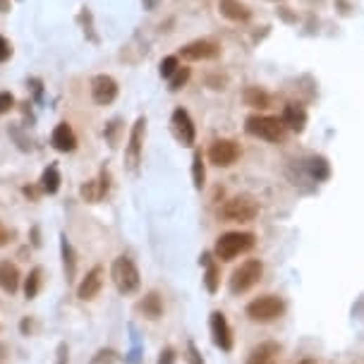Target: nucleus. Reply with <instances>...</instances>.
I'll return each mask as SVG.
<instances>
[{
    "mask_svg": "<svg viewBox=\"0 0 364 364\" xmlns=\"http://www.w3.org/2000/svg\"><path fill=\"white\" fill-rule=\"evenodd\" d=\"M110 278H113V285L117 287L120 295H132V292H137L139 285H142L139 268L130 256H117L113 266H110Z\"/></svg>",
    "mask_w": 364,
    "mask_h": 364,
    "instance_id": "nucleus-1",
    "label": "nucleus"
},
{
    "mask_svg": "<svg viewBox=\"0 0 364 364\" xmlns=\"http://www.w3.org/2000/svg\"><path fill=\"white\" fill-rule=\"evenodd\" d=\"M254 235L252 233H240V230H233V233H223L219 240H216V256L221 261H233L238 259L240 254L249 252L254 247Z\"/></svg>",
    "mask_w": 364,
    "mask_h": 364,
    "instance_id": "nucleus-2",
    "label": "nucleus"
},
{
    "mask_svg": "<svg viewBox=\"0 0 364 364\" xmlns=\"http://www.w3.org/2000/svg\"><path fill=\"white\" fill-rule=\"evenodd\" d=\"M245 312H247L249 319L256 321V324H271V321L283 316L285 302L280 297H275V295H261V297L252 299Z\"/></svg>",
    "mask_w": 364,
    "mask_h": 364,
    "instance_id": "nucleus-3",
    "label": "nucleus"
},
{
    "mask_svg": "<svg viewBox=\"0 0 364 364\" xmlns=\"http://www.w3.org/2000/svg\"><path fill=\"white\" fill-rule=\"evenodd\" d=\"M256 216H259V204L247 195L228 199L221 209V219L230 223H252Z\"/></svg>",
    "mask_w": 364,
    "mask_h": 364,
    "instance_id": "nucleus-4",
    "label": "nucleus"
},
{
    "mask_svg": "<svg viewBox=\"0 0 364 364\" xmlns=\"http://www.w3.org/2000/svg\"><path fill=\"white\" fill-rule=\"evenodd\" d=\"M261 273L264 264L259 259H247L245 264H240L230 275V292L233 295H242V292L252 290L261 280Z\"/></svg>",
    "mask_w": 364,
    "mask_h": 364,
    "instance_id": "nucleus-5",
    "label": "nucleus"
},
{
    "mask_svg": "<svg viewBox=\"0 0 364 364\" xmlns=\"http://www.w3.org/2000/svg\"><path fill=\"white\" fill-rule=\"evenodd\" d=\"M245 130H247L252 137L266 139V142H280V139L285 137L283 120L271 117V115H249Z\"/></svg>",
    "mask_w": 364,
    "mask_h": 364,
    "instance_id": "nucleus-6",
    "label": "nucleus"
},
{
    "mask_svg": "<svg viewBox=\"0 0 364 364\" xmlns=\"http://www.w3.org/2000/svg\"><path fill=\"white\" fill-rule=\"evenodd\" d=\"M144 134H146V117H137L132 132H130V142H127L125 151V163L132 173L139 170V163H142V146H144Z\"/></svg>",
    "mask_w": 364,
    "mask_h": 364,
    "instance_id": "nucleus-7",
    "label": "nucleus"
},
{
    "mask_svg": "<svg viewBox=\"0 0 364 364\" xmlns=\"http://www.w3.org/2000/svg\"><path fill=\"white\" fill-rule=\"evenodd\" d=\"M240 158V146L233 139H216L209 149V161L219 168H230Z\"/></svg>",
    "mask_w": 364,
    "mask_h": 364,
    "instance_id": "nucleus-8",
    "label": "nucleus"
},
{
    "mask_svg": "<svg viewBox=\"0 0 364 364\" xmlns=\"http://www.w3.org/2000/svg\"><path fill=\"white\" fill-rule=\"evenodd\" d=\"M170 125H173V134L175 139L182 144V146H195V139H197V130H195V122H192L190 113L185 108H178L170 117Z\"/></svg>",
    "mask_w": 364,
    "mask_h": 364,
    "instance_id": "nucleus-9",
    "label": "nucleus"
},
{
    "mask_svg": "<svg viewBox=\"0 0 364 364\" xmlns=\"http://www.w3.org/2000/svg\"><path fill=\"white\" fill-rule=\"evenodd\" d=\"M209 328H211V338H214L216 348H221L223 352H230L233 350V331H230V324H228L226 314L223 312L211 314Z\"/></svg>",
    "mask_w": 364,
    "mask_h": 364,
    "instance_id": "nucleus-10",
    "label": "nucleus"
},
{
    "mask_svg": "<svg viewBox=\"0 0 364 364\" xmlns=\"http://www.w3.org/2000/svg\"><path fill=\"white\" fill-rule=\"evenodd\" d=\"M115 96H117V82L113 77H108V74H98V77H93V82H91L93 103L108 105V103L115 101Z\"/></svg>",
    "mask_w": 364,
    "mask_h": 364,
    "instance_id": "nucleus-11",
    "label": "nucleus"
},
{
    "mask_svg": "<svg viewBox=\"0 0 364 364\" xmlns=\"http://www.w3.org/2000/svg\"><path fill=\"white\" fill-rule=\"evenodd\" d=\"M219 53H221L219 46L207 39L192 41V44H187L180 48V56L185 58V60H211V58H216Z\"/></svg>",
    "mask_w": 364,
    "mask_h": 364,
    "instance_id": "nucleus-12",
    "label": "nucleus"
},
{
    "mask_svg": "<svg viewBox=\"0 0 364 364\" xmlns=\"http://www.w3.org/2000/svg\"><path fill=\"white\" fill-rule=\"evenodd\" d=\"M108 190H110V175H108V170H101V175H98L96 180H91V182H86V185H82V190H79V195L84 202H89V204H96V202H101V199L108 195Z\"/></svg>",
    "mask_w": 364,
    "mask_h": 364,
    "instance_id": "nucleus-13",
    "label": "nucleus"
},
{
    "mask_svg": "<svg viewBox=\"0 0 364 364\" xmlns=\"http://www.w3.org/2000/svg\"><path fill=\"white\" fill-rule=\"evenodd\" d=\"M101 287H103V266H93L77 285V297L89 302V299H93L101 292Z\"/></svg>",
    "mask_w": 364,
    "mask_h": 364,
    "instance_id": "nucleus-14",
    "label": "nucleus"
},
{
    "mask_svg": "<svg viewBox=\"0 0 364 364\" xmlns=\"http://www.w3.org/2000/svg\"><path fill=\"white\" fill-rule=\"evenodd\" d=\"M51 144L53 149L60 151V154H70V151L77 149V137H74L72 127H70L67 122H60L51 134Z\"/></svg>",
    "mask_w": 364,
    "mask_h": 364,
    "instance_id": "nucleus-15",
    "label": "nucleus"
},
{
    "mask_svg": "<svg viewBox=\"0 0 364 364\" xmlns=\"http://www.w3.org/2000/svg\"><path fill=\"white\" fill-rule=\"evenodd\" d=\"M278 355H280V345L268 340V343L256 345V348L249 352L245 364H278Z\"/></svg>",
    "mask_w": 364,
    "mask_h": 364,
    "instance_id": "nucleus-16",
    "label": "nucleus"
},
{
    "mask_svg": "<svg viewBox=\"0 0 364 364\" xmlns=\"http://www.w3.org/2000/svg\"><path fill=\"white\" fill-rule=\"evenodd\" d=\"M20 271L13 261H0V287L10 295H15L20 290Z\"/></svg>",
    "mask_w": 364,
    "mask_h": 364,
    "instance_id": "nucleus-17",
    "label": "nucleus"
},
{
    "mask_svg": "<svg viewBox=\"0 0 364 364\" xmlns=\"http://www.w3.org/2000/svg\"><path fill=\"white\" fill-rule=\"evenodd\" d=\"M60 254H63V268H65V278L67 283H72L74 275H77V254H74L72 245H70V240L63 235L60 238Z\"/></svg>",
    "mask_w": 364,
    "mask_h": 364,
    "instance_id": "nucleus-18",
    "label": "nucleus"
},
{
    "mask_svg": "<svg viewBox=\"0 0 364 364\" xmlns=\"http://www.w3.org/2000/svg\"><path fill=\"white\" fill-rule=\"evenodd\" d=\"M283 125L290 127V130H295V132H302L304 130V125H307V113H304L302 105H295V103L285 105V110H283Z\"/></svg>",
    "mask_w": 364,
    "mask_h": 364,
    "instance_id": "nucleus-19",
    "label": "nucleus"
},
{
    "mask_svg": "<svg viewBox=\"0 0 364 364\" xmlns=\"http://www.w3.org/2000/svg\"><path fill=\"white\" fill-rule=\"evenodd\" d=\"M221 15L233 22H247L249 20V8L240 0H221Z\"/></svg>",
    "mask_w": 364,
    "mask_h": 364,
    "instance_id": "nucleus-20",
    "label": "nucleus"
},
{
    "mask_svg": "<svg viewBox=\"0 0 364 364\" xmlns=\"http://www.w3.org/2000/svg\"><path fill=\"white\" fill-rule=\"evenodd\" d=\"M202 266H204V285H207V290L214 295V292L219 290V266H216L211 252H204L202 254Z\"/></svg>",
    "mask_w": 364,
    "mask_h": 364,
    "instance_id": "nucleus-21",
    "label": "nucleus"
},
{
    "mask_svg": "<svg viewBox=\"0 0 364 364\" xmlns=\"http://www.w3.org/2000/svg\"><path fill=\"white\" fill-rule=\"evenodd\" d=\"M139 309H142V314L146 316V319L156 321L161 319L163 314V299L158 292H149V295H144V299L139 302Z\"/></svg>",
    "mask_w": 364,
    "mask_h": 364,
    "instance_id": "nucleus-22",
    "label": "nucleus"
},
{
    "mask_svg": "<svg viewBox=\"0 0 364 364\" xmlns=\"http://www.w3.org/2000/svg\"><path fill=\"white\" fill-rule=\"evenodd\" d=\"M242 98L249 108H256V110H266L268 105H271V96H268L264 89H259V86H247L242 93Z\"/></svg>",
    "mask_w": 364,
    "mask_h": 364,
    "instance_id": "nucleus-23",
    "label": "nucleus"
},
{
    "mask_svg": "<svg viewBox=\"0 0 364 364\" xmlns=\"http://www.w3.org/2000/svg\"><path fill=\"white\" fill-rule=\"evenodd\" d=\"M41 190L46 195H56L60 190V173H58L56 166H48L44 170V175H41Z\"/></svg>",
    "mask_w": 364,
    "mask_h": 364,
    "instance_id": "nucleus-24",
    "label": "nucleus"
},
{
    "mask_svg": "<svg viewBox=\"0 0 364 364\" xmlns=\"http://www.w3.org/2000/svg\"><path fill=\"white\" fill-rule=\"evenodd\" d=\"M41 275H44V271L37 266V268H32L29 271V275L25 278V297L27 299H34L39 295V290H41Z\"/></svg>",
    "mask_w": 364,
    "mask_h": 364,
    "instance_id": "nucleus-25",
    "label": "nucleus"
},
{
    "mask_svg": "<svg viewBox=\"0 0 364 364\" xmlns=\"http://www.w3.org/2000/svg\"><path fill=\"white\" fill-rule=\"evenodd\" d=\"M192 180H195V187L202 190L207 185V170H204V161H202V154H195L192 156Z\"/></svg>",
    "mask_w": 364,
    "mask_h": 364,
    "instance_id": "nucleus-26",
    "label": "nucleus"
},
{
    "mask_svg": "<svg viewBox=\"0 0 364 364\" xmlns=\"http://www.w3.org/2000/svg\"><path fill=\"white\" fill-rule=\"evenodd\" d=\"M117 362V352L113 348H101L91 355L89 364H115Z\"/></svg>",
    "mask_w": 364,
    "mask_h": 364,
    "instance_id": "nucleus-27",
    "label": "nucleus"
},
{
    "mask_svg": "<svg viewBox=\"0 0 364 364\" xmlns=\"http://www.w3.org/2000/svg\"><path fill=\"white\" fill-rule=\"evenodd\" d=\"M187 79H190V67H178V72L170 77V89L178 91L182 86L187 84Z\"/></svg>",
    "mask_w": 364,
    "mask_h": 364,
    "instance_id": "nucleus-28",
    "label": "nucleus"
},
{
    "mask_svg": "<svg viewBox=\"0 0 364 364\" xmlns=\"http://www.w3.org/2000/svg\"><path fill=\"white\" fill-rule=\"evenodd\" d=\"M178 58H175V56H168L166 58V60H163L161 63V74H163V77H173V74L175 72H178Z\"/></svg>",
    "mask_w": 364,
    "mask_h": 364,
    "instance_id": "nucleus-29",
    "label": "nucleus"
},
{
    "mask_svg": "<svg viewBox=\"0 0 364 364\" xmlns=\"http://www.w3.org/2000/svg\"><path fill=\"white\" fill-rule=\"evenodd\" d=\"M312 175H314L316 180L328 178V166H326L324 158H314V161H312Z\"/></svg>",
    "mask_w": 364,
    "mask_h": 364,
    "instance_id": "nucleus-30",
    "label": "nucleus"
},
{
    "mask_svg": "<svg viewBox=\"0 0 364 364\" xmlns=\"http://www.w3.org/2000/svg\"><path fill=\"white\" fill-rule=\"evenodd\" d=\"M13 105H15L13 93H10V91H0V115L10 113V110H13Z\"/></svg>",
    "mask_w": 364,
    "mask_h": 364,
    "instance_id": "nucleus-31",
    "label": "nucleus"
},
{
    "mask_svg": "<svg viewBox=\"0 0 364 364\" xmlns=\"http://www.w3.org/2000/svg\"><path fill=\"white\" fill-rule=\"evenodd\" d=\"M187 362H190V364H204L202 355H199V350H197L195 343H187Z\"/></svg>",
    "mask_w": 364,
    "mask_h": 364,
    "instance_id": "nucleus-32",
    "label": "nucleus"
},
{
    "mask_svg": "<svg viewBox=\"0 0 364 364\" xmlns=\"http://www.w3.org/2000/svg\"><path fill=\"white\" fill-rule=\"evenodd\" d=\"M67 355H70L67 343H58V350H56V364H67Z\"/></svg>",
    "mask_w": 364,
    "mask_h": 364,
    "instance_id": "nucleus-33",
    "label": "nucleus"
},
{
    "mask_svg": "<svg viewBox=\"0 0 364 364\" xmlns=\"http://www.w3.org/2000/svg\"><path fill=\"white\" fill-rule=\"evenodd\" d=\"M10 56H13V48H10L8 39H5V37H0V63H5Z\"/></svg>",
    "mask_w": 364,
    "mask_h": 364,
    "instance_id": "nucleus-34",
    "label": "nucleus"
},
{
    "mask_svg": "<svg viewBox=\"0 0 364 364\" xmlns=\"http://www.w3.org/2000/svg\"><path fill=\"white\" fill-rule=\"evenodd\" d=\"M156 364H175V350L173 348H166L161 352V357H158Z\"/></svg>",
    "mask_w": 364,
    "mask_h": 364,
    "instance_id": "nucleus-35",
    "label": "nucleus"
},
{
    "mask_svg": "<svg viewBox=\"0 0 364 364\" xmlns=\"http://www.w3.org/2000/svg\"><path fill=\"white\" fill-rule=\"evenodd\" d=\"M10 235H13V233H10L8 228H5V226H0V247H3V245L8 242V240H10Z\"/></svg>",
    "mask_w": 364,
    "mask_h": 364,
    "instance_id": "nucleus-36",
    "label": "nucleus"
},
{
    "mask_svg": "<svg viewBox=\"0 0 364 364\" xmlns=\"http://www.w3.org/2000/svg\"><path fill=\"white\" fill-rule=\"evenodd\" d=\"M20 328H22V333H25V336H29V331H32V319H25V321H22Z\"/></svg>",
    "mask_w": 364,
    "mask_h": 364,
    "instance_id": "nucleus-37",
    "label": "nucleus"
},
{
    "mask_svg": "<svg viewBox=\"0 0 364 364\" xmlns=\"http://www.w3.org/2000/svg\"><path fill=\"white\" fill-rule=\"evenodd\" d=\"M10 10V3L8 0H0V13H8Z\"/></svg>",
    "mask_w": 364,
    "mask_h": 364,
    "instance_id": "nucleus-38",
    "label": "nucleus"
},
{
    "mask_svg": "<svg viewBox=\"0 0 364 364\" xmlns=\"http://www.w3.org/2000/svg\"><path fill=\"white\" fill-rule=\"evenodd\" d=\"M0 357H5V345H0Z\"/></svg>",
    "mask_w": 364,
    "mask_h": 364,
    "instance_id": "nucleus-39",
    "label": "nucleus"
},
{
    "mask_svg": "<svg viewBox=\"0 0 364 364\" xmlns=\"http://www.w3.org/2000/svg\"><path fill=\"white\" fill-rule=\"evenodd\" d=\"M299 364H314L312 360H302V362H299Z\"/></svg>",
    "mask_w": 364,
    "mask_h": 364,
    "instance_id": "nucleus-40",
    "label": "nucleus"
}]
</instances>
